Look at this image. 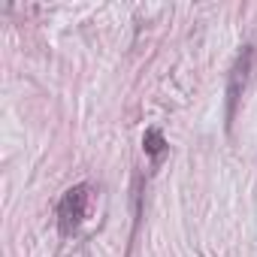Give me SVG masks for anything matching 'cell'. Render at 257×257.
<instances>
[{"label": "cell", "mask_w": 257, "mask_h": 257, "mask_svg": "<svg viewBox=\"0 0 257 257\" xmlns=\"http://www.w3.org/2000/svg\"><path fill=\"white\" fill-rule=\"evenodd\" d=\"M143 146H146V152H149L152 158H158V155L164 152V146H167V143H164L161 131H149V134H146V140H143Z\"/></svg>", "instance_id": "cell-3"}, {"label": "cell", "mask_w": 257, "mask_h": 257, "mask_svg": "<svg viewBox=\"0 0 257 257\" xmlns=\"http://www.w3.org/2000/svg\"><path fill=\"white\" fill-rule=\"evenodd\" d=\"M251 70H254V49L245 46L242 55L236 58L233 70H230V82H227V124L233 121V112H236V103L239 97L245 94L248 82H251Z\"/></svg>", "instance_id": "cell-2"}, {"label": "cell", "mask_w": 257, "mask_h": 257, "mask_svg": "<svg viewBox=\"0 0 257 257\" xmlns=\"http://www.w3.org/2000/svg\"><path fill=\"white\" fill-rule=\"evenodd\" d=\"M88 203H91V188L88 185H76L70 188L61 203H58V224H61V233H73L79 230V224L85 221L88 215Z\"/></svg>", "instance_id": "cell-1"}]
</instances>
